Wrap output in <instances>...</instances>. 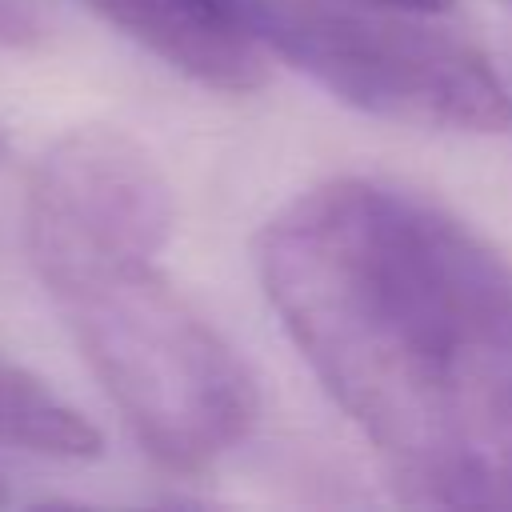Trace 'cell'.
<instances>
[{"mask_svg":"<svg viewBox=\"0 0 512 512\" xmlns=\"http://www.w3.org/2000/svg\"><path fill=\"white\" fill-rule=\"evenodd\" d=\"M260 288L412 504L512 508V264L436 200L336 176L276 208Z\"/></svg>","mask_w":512,"mask_h":512,"instance_id":"obj_1","label":"cell"},{"mask_svg":"<svg viewBox=\"0 0 512 512\" xmlns=\"http://www.w3.org/2000/svg\"><path fill=\"white\" fill-rule=\"evenodd\" d=\"M24 244L72 344L156 464L200 472L248 440L256 376L156 264L164 248L48 228H24Z\"/></svg>","mask_w":512,"mask_h":512,"instance_id":"obj_2","label":"cell"},{"mask_svg":"<svg viewBox=\"0 0 512 512\" xmlns=\"http://www.w3.org/2000/svg\"><path fill=\"white\" fill-rule=\"evenodd\" d=\"M260 48L340 104L428 132H500L512 92L464 36L368 0H240Z\"/></svg>","mask_w":512,"mask_h":512,"instance_id":"obj_3","label":"cell"},{"mask_svg":"<svg viewBox=\"0 0 512 512\" xmlns=\"http://www.w3.org/2000/svg\"><path fill=\"white\" fill-rule=\"evenodd\" d=\"M84 4L200 88L244 96L268 80V52L244 24L240 0H84Z\"/></svg>","mask_w":512,"mask_h":512,"instance_id":"obj_4","label":"cell"},{"mask_svg":"<svg viewBox=\"0 0 512 512\" xmlns=\"http://www.w3.org/2000/svg\"><path fill=\"white\" fill-rule=\"evenodd\" d=\"M0 448L48 456V460H92L104 440L96 424L48 388L24 364L0 356Z\"/></svg>","mask_w":512,"mask_h":512,"instance_id":"obj_5","label":"cell"},{"mask_svg":"<svg viewBox=\"0 0 512 512\" xmlns=\"http://www.w3.org/2000/svg\"><path fill=\"white\" fill-rule=\"evenodd\" d=\"M48 36V24H44V12L32 4V0H0V48H36L44 44Z\"/></svg>","mask_w":512,"mask_h":512,"instance_id":"obj_6","label":"cell"},{"mask_svg":"<svg viewBox=\"0 0 512 512\" xmlns=\"http://www.w3.org/2000/svg\"><path fill=\"white\" fill-rule=\"evenodd\" d=\"M368 4H384V8H400V12H424V16H436V12H444L452 0H368Z\"/></svg>","mask_w":512,"mask_h":512,"instance_id":"obj_7","label":"cell"},{"mask_svg":"<svg viewBox=\"0 0 512 512\" xmlns=\"http://www.w3.org/2000/svg\"><path fill=\"white\" fill-rule=\"evenodd\" d=\"M8 156V136H4V124H0V160Z\"/></svg>","mask_w":512,"mask_h":512,"instance_id":"obj_8","label":"cell"},{"mask_svg":"<svg viewBox=\"0 0 512 512\" xmlns=\"http://www.w3.org/2000/svg\"><path fill=\"white\" fill-rule=\"evenodd\" d=\"M504 4H512V0H504Z\"/></svg>","mask_w":512,"mask_h":512,"instance_id":"obj_9","label":"cell"}]
</instances>
